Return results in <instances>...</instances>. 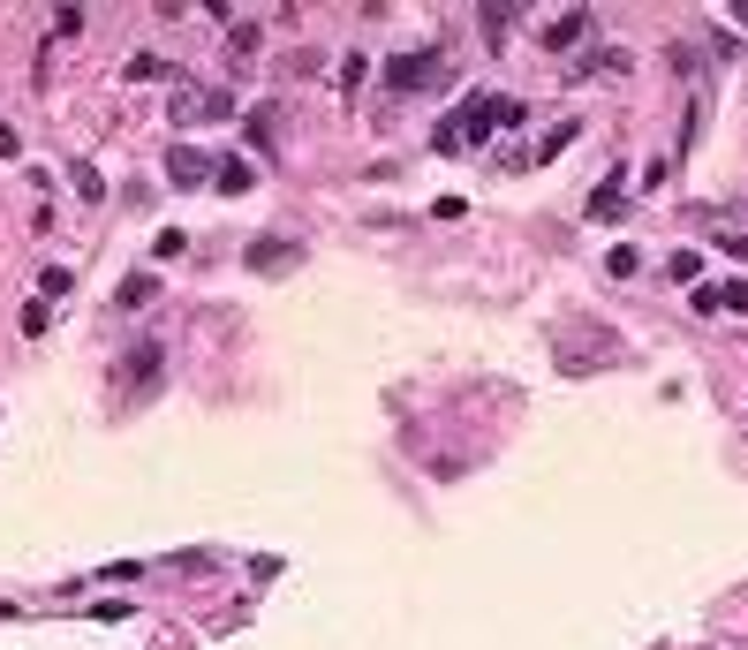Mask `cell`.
Masks as SVG:
<instances>
[{
  "mask_svg": "<svg viewBox=\"0 0 748 650\" xmlns=\"http://www.w3.org/2000/svg\"><path fill=\"white\" fill-rule=\"evenodd\" d=\"M620 356V333H605V325H575V333H560V371H597V363Z\"/></svg>",
  "mask_w": 748,
  "mask_h": 650,
  "instance_id": "1",
  "label": "cell"
},
{
  "mask_svg": "<svg viewBox=\"0 0 748 650\" xmlns=\"http://www.w3.org/2000/svg\"><path fill=\"white\" fill-rule=\"evenodd\" d=\"M696 310H703V318H733V310H748V288H741V280H703Z\"/></svg>",
  "mask_w": 748,
  "mask_h": 650,
  "instance_id": "2",
  "label": "cell"
},
{
  "mask_svg": "<svg viewBox=\"0 0 748 650\" xmlns=\"http://www.w3.org/2000/svg\"><path fill=\"white\" fill-rule=\"evenodd\" d=\"M439 69H446L439 53H401V61L386 69V84H393V91H424V84H431Z\"/></svg>",
  "mask_w": 748,
  "mask_h": 650,
  "instance_id": "3",
  "label": "cell"
},
{
  "mask_svg": "<svg viewBox=\"0 0 748 650\" xmlns=\"http://www.w3.org/2000/svg\"><path fill=\"white\" fill-rule=\"evenodd\" d=\"M204 174H212V159H204V152H197V144H174V152H167V182H182V189H197V182H204Z\"/></svg>",
  "mask_w": 748,
  "mask_h": 650,
  "instance_id": "4",
  "label": "cell"
},
{
  "mask_svg": "<svg viewBox=\"0 0 748 650\" xmlns=\"http://www.w3.org/2000/svg\"><path fill=\"white\" fill-rule=\"evenodd\" d=\"M265 265V273H288L295 265V242H250V273Z\"/></svg>",
  "mask_w": 748,
  "mask_h": 650,
  "instance_id": "5",
  "label": "cell"
},
{
  "mask_svg": "<svg viewBox=\"0 0 748 650\" xmlns=\"http://www.w3.org/2000/svg\"><path fill=\"white\" fill-rule=\"evenodd\" d=\"M582 31H590V16H560L552 31H544V46L560 53V46H582Z\"/></svg>",
  "mask_w": 748,
  "mask_h": 650,
  "instance_id": "6",
  "label": "cell"
},
{
  "mask_svg": "<svg viewBox=\"0 0 748 650\" xmlns=\"http://www.w3.org/2000/svg\"><path fill=\"white\" fill-rule=\"evenodd\" d=\"M620 205H628V189H620V174H612V182H605V189L590 197V220H612Z\"/></svg>",
  "mask_w": 748,
  "mask_h": 650,
  "instance_id": "7",
  "label": "cell"
},
{
  "mask_svg": "<svg viewBox=\"0 0 748 650\" xmlns=\"http://www.w3.org/2000/svg\"><path fill=\"white\" fill-rule=\"evenodd\" d=\"M673 280H688V288H703V250H673Z\"/></svg>",
  "mask_w": 748,
  "mask_h": 650,
  "instance_id": "8",
  "label": "cell"
},
{
  "mask_svg": "<svg viewBox=\"0 0 748 650\" xmlns=\"http://www.w3.org/2000/svg\"><path fill=\"white\" fill-rule=\"evenodd\" d=\"M212 174H220V189H227V197H242V189H250V167H242V159H220Z\"/></svg>",
  "mask_w": 748,
  "mask_h": 650,
  "instance_id": "9",
  "label": "cell"
},
{
  "mask_svg": "<svg viewBox=\"0 0 748 650\" xmlns=\"http://www.w3.org/2000/svg\"><path fill=\"white\" fill-rule=\"evenodd\" d=\"M129 76H136V84H159V76H167V61H159V53H129Z\"/></svg>",
  "mask_w": 748,
  "mask_h": 650,
  "instance_id": "10",
  "label": "cell"
},
{
  "mask_svg": "<svg viewBox=\"0 0 748 650\" xmlns=\"http://www.w3.org/2000/svg\"><path fill=\"white\" fill-rule=\"evenodd\" d=\"M152 371H159V348L144 341V348H136V356H129V378H136V386H152Z\"/></svg>",
  "mask_w": 748,
  "mask_h": 650,
  "instance_id": "11",
  "label": "cell"
},
{
  "mask_svg": "<svg viewBox=\"0 0 748 650\" xmlns=\"http://www.w3.org/2000/svg\"><path fill=\"white\" fill-rule=\"evenodd\" d=\"M567 144H575V121H560V129H552V137H544L529 159H552V152H567Z\"/></svg>",
  "mask_w": 748,
  "mask_h": 650,
  "instance_id": "12",
  "label": "cell"
},
{
  "mask_svg": "<svg viewBox=\"0 0 748 650\" xmlns=\"http://www.w3.org/2000/svg\"><path fill=\"white\" fill-rule=\"evenodd\" d=\"M514 31V8H484V38H492V46H499V38H507Z\"/></svg>",
  "mask_w": 748,
  "mask_h": 650,
  "instance_id": "13",
  "label": "cell"
},
{
  "mask_svg": "<svg viewBox=\"0 0 748 650\" xmlns=\"http://www.w3.org/2000/svg\"><path fill=\"white\" fill-rule=\"evenodd\" d=\"M718 250H726V257H748V235H733V227H726V235H718Z\"/></svg>",
  "mask_w": 748,
  "mask_h": 650,
  "instance_id": "14",
  "label": "cell"
}]
</instances>
